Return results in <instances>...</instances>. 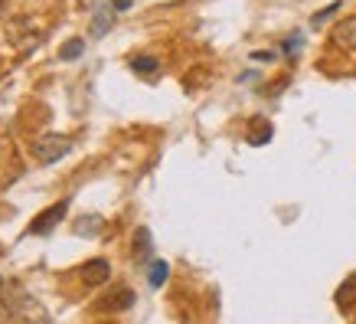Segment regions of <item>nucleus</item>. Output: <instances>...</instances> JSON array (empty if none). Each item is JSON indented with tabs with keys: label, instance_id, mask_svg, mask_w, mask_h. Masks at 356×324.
Returning a JSON list of instances; mask_svg holds the SVG:
<instances>
[{
	"label": "nucleus",
	"instance_id": "1",
	"mask_svg": "<svg viewBox=\"0 0 356 324\" xmlns=\"http://www.w3.org/2000/svg\"><path fill=\"white\" fill-rule=\"evenodd\" d=\"M72 151V141L65 138V134H43V138H36L30 144V154L36 157L40 164H56L63 161L65 154Z\"/></svg>",
	"mask_w": 356,
	"mask_h": 324
},
{
	"label": "nucleus",
	"instance_id": "2",
	"mask_svg": "<svg viewBox=\"0 0 356 324\" xmlns=\"http://www.w3.org/2000/svg\"><path fill=\"white\" fill-rule=\"evenodd\" d=\"M65 213H69V200H59V203L46 206L40 216H33V223H30V229H26V233H30V236H46L56 223H63Z\"/></svg>",
	"mask_w": 356,
	"mask_h": 324
},
{
	"label": "nucleus",
	"instance_id": "3",
	"mask_svg": "<svg viewBox=\"0 0 356 324\" xmlns=\"http://www.w3.org/2000/svg\"><path fill=\"white\" fill-rule=\"evenodd\" d=\"M134 302H138V295L131 292V288H124V285H118V288H111V292L98 302V308H102V311H128Z\"/></svg>",
	"mask_w": 356,
	"mask_h": 324
},
{
	"label": "nucleus",
	"instance_id": "4",
	"mask_svg": "<svg viewBox=\"0 0 356 324\" xmlns=\"http://www.w3.org/2000/svg\"><path fill=\"white\" fill-rule=\"evenodd\" d=\"M330 43L340 49H353L356 53V17H346L330 30Z\"/></svg>",
	"mask_w": 356,
	"mask_h": 324
},
{
	"label": "nucleus",
	"instance_id": "5",
	"mask_svg": "<svg viewBox=\"0 0 356 324\" xmlns=\"http://www.w3.org/2000/svg\"><path fill=\"white\" fill-rule=\"evenodd\" d=\"M79 275L86 279V285H102V281L111 279V265H108V259H88L79 269Z\"/></svg>",
	"mask_w": 356,
	"mask_h": 324
},
{
	"label": "nucleus",
	"instance_id": "6",
	"mask_svg": "<svg viewBox=\"0 0 356 324\" xmlns=\"http://www.w3.org/2000/svg\"><path fill=\"white\" fill-rule=\"evenodd\" d=\"M154 239H151V229L147 226H138L134 229V259L138 262H154Z\"/></svg>",
	"mask_w": 356,
	"mask_h": 324
},
{
	"label": "nucleus",
	"instance_id": "7",
	"mask_svg": "<svg viewBox=\"0 0 356 324\" xmlns=\"http://www.w3.org/2000/svg\"><path fill=\"white\" fill-rule=\"evenodd\" d=\"M111 23H115V13H111L105 3H98L95 13H92V30H88V33L98 40V36H105V33L111 30Z\"/></svg>",
	"mask_w": 356,
	"mask_h": 324
},
{
	"label": "nucleus",
	"instance_id": "8",
	"mask_svg": "<svg viewBox=\"0 0 356 324\" xmlns=\"http://www.w3.org/2000/svg\"><path fill=\"white\" fill-rule=\"evenodd\" d=\"M337 304H340V308H353L356 304V275H350V279L343 281V285H340V288H337Z\"/></svg>",
	"mask_w": 356,
	"mask_h": 324
},
{
	"label": "nucleus",
	"instance_id": "9",
	"mask_svg": "<svg viewBox=\"0 0 356 324\" xmlns=\"http://www.w3.org/2000/svg\"><path fill=\"white\" fill-rule=\"evenodd\" d=\"M265 141H271V125L265 118H252V131H248V144H265Z\"/></svg>",
	"mask_w": 356,
	"mask_h": 324
},
{
	"label": "nucleus",
	"instance_id": "10",
	"mask_svg": "<svg viewBox=\"0 0 356 324\" xmlns=\"http://www.w3.org/2000/svg\"><path fill=\"white\" fill-rule=\"evenodd\" d=\"M167 275H170V265L163 259H154L151 269H147V281H151V288H161L163 281H167Z\"/></svg>",
	"mask_w": 356,
	"mask_h": 324
},
{
	"label": "nucleus",
	"instance_id": "11",
	"mask_svg": "<svg viewBox=\"0 0 356 324\" xmlns=\"http://www.w3.org/2000/svg\"><path fill=\"white\" fill-rule=\"evenodd\" d=\"M131 69H134L138 76H154V72L161 69V63H157L154 56H134V59H131Z\"/></svg>",
	"mask_w": 356,
	"mask_h": 324
},
{
	"label": "nucleus",
	"instance_id": "12",
	"mask_svg": "<svg viewBox=\"0 0 356 324\" xmlns=\"http://www.w3.org/2000/svg\"><path fill=\"white\" fill-rule=\"evenodd\" d=\"M76 233L79 236H98V233H102V216H82V219H79V226H76Z\"/></svg>",
	"mask_w": 356,
	"mask_h": 324
},
{
	"label": "nucleus",
	"instance_id": "13",
	"mask_svg": "<svg viewBox=\"0 0 356 324\" xmlns=\"http://www.w3.org/2000/svg\"><path fill=\"white\" fill-rule=\"evenodd\" d=\"M82 53H86V43H82V40H69V43L59 49V59H65V63H69V59H79Z\"/></svg>",
	"mask_w": 356,
	"mask_h": 324
},
{
	"label": "nucleus",
	"instance_id": "14",
	"mask_svg": "<svg viewBox=\"0 0 356 324\" xmlns=\"http://www.w3.org/2000/svg\"><path fill=\"white\" fill-rule=\"evenodd\" d=\"M337 10H340V3H330V7H324L321 13H314V17H311V26H324V23L330 20Z\"/></svg>",
	"mask_w": 356,
	"mask_h": 324
},
{
	"label": "nucleus",
	"instance_id": "15",
	"mask_svg": "<svg viewBox=\"0 0 356 324\" xmlns=\"http://www.w3.org/2000/svg\"><path fill=\"white\" fill-rule=\"evenodd\" d=\"M298 49H301V33H294V36H288V40L281 43V53L284 56H294Z\"/></svg>",
	"mask_w": 356,
	"mask_h": 324
},
{
	"label": "nucleus",
	"instance_id": "16",
	"mask_svg": "<svg viewBox=\"0 0 356 324\" xmlns=\"http://www.w3.org/2000/svg\"><path fill=\"white\" fill-rule=\"evenodd\" d=\"M252 59H259V63H268V59H275V53H271V49H255V53H252Z\"/></svg>",
	"mask_w": 356,
	"mask_h": 324
},
{
	"label": "nucleus",
	"instance_id": "17",
	"mask_svg": "<svg viewBox=\"0 0 356 324\" xmlns=\"http://www.w3.org/2000/svg\"><path fill=\"white\" fill-rule=\"evenodd\" d=\"M111 7H115V10H128L131 0H111Z\"/></svg>",
	"mask_w": 356,
	"mask_h": 324
}]
</instances>
